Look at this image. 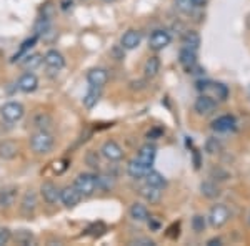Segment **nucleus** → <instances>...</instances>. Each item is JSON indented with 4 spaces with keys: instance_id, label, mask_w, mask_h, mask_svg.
Returning <instances> with one entry per match:
<instances>
[{
    "instance_id": "nucleus-5",
    "label": "nucleus",
    "mask_w": 250,
    "mask_h": 246,
    "mask_svg": "<svg viewBox=\"0 0 250 246\" xmlns=\"http://www.w3.org/2000/svg\"><path fill=\"white\" fill-rule=\"evenodd\" d=\"M0 114H2L3 120H7V122H10V123H15L23 116L25 108H23V105L19 102H9V103L3 105Z\"/></svg>"
},
{
    "instance_id": "nucleus-37",
    "label": "nucleus",
    "mask_w": 250,
    "mask_h": 246,
    "mask_svg": "<svg viewBox=\"0 0 250 246\" xmlns=\"http://www.w3.org/2000/svg\"><path fill=\"white\" fill-rule=\"evenodd\" d=\"M14 238L19 245H30L32 240H34V235H32L30 231H27V229H22V231H19Z\"/></svg>"
},
{
    "instance_id": "nucleus-3",
    "label": "nucleus",
    "mask_w": 250,
    "mask_h": 246,
    "mask_svg": "<svg viewBox=\"0 0 250 246\" xmlns=\"http://www.w3.org/2000/svg\"><path fill=\"white\" fill-rule=\"evenodd\" d=\"M74 187L82 193V196H92L97 191V175L80 173L77 178H75Z\"/></svg>"
},
{
    "instance_id": "nucleus-33",
    "label": "nucleus",
    "mask_w": 250,
    "mask_h": 246,
    "mask_svg": "<svg viewBox=\"0 0 250 246\" xmlns=\"http://www.w3.org/2000/svg\"><path fill=\"white\" fill-rule=\"evenodd\" d=\"M48 27H50V19L43 15V17H42V19H39V20H37V23H35V27H34V32H35V34H34V35H37V37H40V35H43L45 32H48Z\"/></svg>"
},
{
    "instance_id": "nucleus-46",
    "label": "nucleus",
    "mask_w": 250,
    "mask_h": 246,
    "mask_svg": "<svg viewBox=\"0 0 250 246\" xmlns=\"http://www.w3.org/2000/svg\"><path fill=\"white\" fill-rule=\"evenodd\" d=\"M247 94H249V96H250V85H249V88H247Z\"/></svg>"
},
{
    "instance_id": "nucleus-34",
    "label": "nucleus",
    "mask_w": 250,
    "mask_h": 246,
    "mask_svg": "<svg viewBox=\"0 0 250 246\" xmlns=\"http://www.w3.org/2000/svg\"><path fill=\"white\" fill-rule=\"evenodd\" d=\"M220 150H222V143L215 138V136H210V138L205 142V151L210 153V155L220 153Z\"/></svg>"
},
{
    "instance_id": "nucleus-25",
    "label": "nucleus",
    "mask_w": 250,
    "mask_h": 246,
    "mask_svg": "<svg viewBox=\"0 0 250 246\" xmlns=\"http://www.w3.org/2000/svg\"><path fill=\"white\" fill-rule=\"evenodd\" d=\"M145 178V183L152 185V187H157V188H165L167 187V180H165V176L162 175V173L155 171V170H148L147 175L144 176Z\"/></svg>"
},
{
    "instance_id": "nucleus-39",
    "label": "nucleus",
    "mask_w": 250,
    "mask_h": 246,
    "mask_svg": "<svg viewBox=\"0 0 250 246\" xmlns=\"http://www.w3.org/2000/svg\"><path fill=\"white\" fill-rule=\"evenodd\" d=\"M12 240V233L9 228H0V246L7 245Z\"/></svg>"
},
{
    "instance_id": "nucleus-29",
    "label": "nucleus",
    "mask_w": 250,
    "mask_h": 246,
    "mask_svg": "<svg viewBox=\"0 0 250 246\" xmlns=\"http://www.w3.org/2000/svg\"><path fill=\"white\" fill-rule=\"evenodd\" d=\"M200 191H202L205 198H210V200L217 198L220 195V188L213 181H204V183H200Z\"/></svg>"
},
{
    "instance_id": "nucleus-38",
    "label": "nucleus",
    "mask_w": 250,
    "mask_h": 246,
    "mask_svg": "<svg viewBox=\"0 0 250 246\" xmlns=\"http://www.w3.org/2000/svg\"><path fill=\"white\" fill-rule=\"evenodd\" d=\"M85 161H87V165L88 167H92V168H99L100 167V161H99V155H97L95 151H88L87 153V156H85Z\"/></svg>"
},
{
    "instance_id": "nucleus-45",
    "label": "nucleus",
    "mask_w": 250,
    "mask_h": 246,
    "mask_svg": "<svg viewBox=\"0 0 250 246\" xmlns=\"http://www.w3.org/2000/svg\"><path fill=\"white\" fill-rule=\"evenodd\" d=\"M247 25H249V29H250V15H249V19H247Z\"/></svg>"
},
{
    "instance_id": "nucleus-1",
    "label": "nucleus",
    "mask_w": 250,
    "mask_h": 246,
    "mask_svg": "<svg viewBox=\"0 0 250 246\" xmlns=\"http://www.w3.org/2000/svg\"><path fill=\"white\" fill-rule=\"evenodd\" d=\"M55 138L48 130H37L30 138V148L37 155H47L54 150Z\"/></svg>"
},
{
    "instance_id": "nucleus-16",
    "label": "nucleus",
    "mask_w": 250,
    "mask_h": 246,
    "mask_svg": "<svg viewBox=\"0 0 250 246\" xmlns=\"http://www.w3.org/2000/svg\"><path fill=\"white\" fill-rule=\"evenodd\" d=\"M17 87L20 92H23V94H32V92L37 90L39 87V78L35 74H30V72H27V74H23L22 76L19 78L17 82Z\"/></svg>"
},
{
    "instance_id": "nucleus-2",
    "label": "nucleus",
    "mask_w": 250,
    "mask_h": 246,
    "mask_svg": "<svg viewBox=\"0 0 250 246\" xmlns=\"http://www.w3.org/2000/svg\"><path fill=\"white\" fill-rule=\"evenodd\" d=\"M197 88L200 92H204L205 95H210L213 100H219V102H225L229 98V88L224 83H215V82H199L197 83Z\"/></svg>"
},
{
    "instance_id": "nucleus-7",
    "label": "nucleus",
    "mask_w": 250,
    "mask_h": 246,
    "mask_svg": "<svg viewBox=\"0 0 250 246\" xmlns=\"http://www.w3.org/2000/svg\"><path fill=\"white\" fill-rule=\"evenodd\" d=\"M170 42H172V35L168 34L167 30L159 29L150 35V38H148V47H150L152 50L159 52V50H164Z\"/></svg>"
},
{
    "instance_id": "nucleus-13",
    "label": "nucleus",
    "mask_w": 250,
    "mask_h": 246,
    "mask_svg": "<svg viewBox=\"0 0 250 246\" xmlns=\"http://www.w3.org/2000/svg\"><path fill=\"white\" fill-rule=\"evenodd\" d=\"M179 62L187 72L193 70L197 67V50H192L188 47H182L179 52Z\"/></svg>"
},
{
    "instance_id": "nucleus-23",
    "label": "nucleus",
    "mask_w": 250,
    "mask_h": 246,
    "mask_svg": "<svg viewBox=\"0 0 250 246\" xmlns=\"http://www.w3.org/2000/svg\"><path fill=\"white\" fill-rule=\"evenodd\" d=\"M19 153V147L10 140L0 143V158L2 160H14Z\"/></svg>"
},
{
    "instance_id": "nucleus-8",
    "label": "nucleus",
    "mask_w": 250,
    "mask_h": 246,
    "mask_svg": "<svg viewBox=\"0 0 250 246\" xmlns=\"http://www.w3.org/2000/svg\"><path fill=\"white\" fill-rule=\"evenodd\" d=\"M43 63L50 72H60L63 67H65V58L60 54L59 50H48L45 55H43Z\"/></svg>"
},
{
    "instance_id": "nucleus-30",
    "label": "nucleus",
    "mask_w": 250,
    "mask_h": 246,
    "mask_svg": "<svg viewBox=\"0 0 250 246\" xmlns=\"http://www.w3.org/2000/svg\"><path fill=\"white\" fill-rule=\"evenodd\" d=\"M100 90L102 88H95V87H90L88 88V92L83 96V105H85V108H94L97 103H99V98H100Z\"/></svg>"
},
{
    "instance_id": "nucleus-19",
    "label": "nucleus",
    "mask_w": 250,
    "mask_h": 246,
    "mask_svg": "<svg viewBox=\"0 0 250 246\" xmlns=\"http://www.w3.org/2000/svg\"><path fill=\"white\" fill-rule=\"evenodd\" d=\"M140 196L148 201V203H159L160 198H162V188H157V187H152V185L145 183L142 188L139 189Z\"/></svg>"
},
{
    "instance_id": "nucleus-32",
    "label": "nucleus",
    "mask_w": 250,
    "mask_h": 246,
    "mask_svg": "<svg viewBox=\"0 0 250 246\" xmlns=\"http://www.w3.org/2000/svg\"><path fill=\"white\" fill-rule=\"evenodd\" d=\"M42 57L40 55H25V60L22 62V67L27 68V70H34V68H37L40 63H42Z\"/></svg>"
},
{
    "instance_id": "nucleus-43",
    "label": "nucleus",
    "mask_w": 250,
    "mask_h": 246,
    "mask_svg": "<svg viewBox=\"0 0 250 246\" xmlns=\"http://www.w3.org/2000/svg\"><path fill=\"white\" fill-rule=\"evenodd\" d=\"M220 245H222L220 238H210V240L207 241V246H220Z\"/></svg>"
},
{
    "instance_id": "nucleus-21",
    "label": "nucleus",
    "mask_w": 250,
    "mask_h": 246,
    "mask_svg": "<svg viewBox=\"0 0 250 246\" xmlns=\"http://www.w3.org/2000/svg\"><path fill=\"white\" fill-rule=\"evenodd\" d=\"M152 167H147V165H144V163H140L139 160L134 158L130 161V163L127 165V173L132 176V178H135V180H140V178H144L145 175L148 173V170H150Z\"/></svg>"
},
{
    "instance_id": "nucleus-36",
    "label": "nucleus",
    "mask_w": 250,
    "mask_h": 246,
    "mask_svg": "<svg viewBox=\"0 0 250 246\" xmlns=\"http://www.w3.org/2000/svg\"><path fill=\"white\" fill-rule=\"evenodd\" d=\"M175 7L182 14H192L193 9H195V3L192 0H175Z\"/></svg>"
},
{
    "instance_id": "nucleus-48",
    "label": "nucleus",
    "mask_w": 250,
    "mask_h": 246,
    "mask_svg": "<svg viewBox=\"0 0 250 246\" xmlns=\"http://www.w3.org/2000/svg\"><path fill=\"white\" fill-rule=\"evenodd\" d=\"M249 218H250V216H249ZM249 223H250V220H249Z\"/></svg>"
},
{
    "instance_id": "nucleus-12",
    "label": "nucleus",
    "mask_w": 250,
    "mask_h": 246,
    "mask_svg": "<svg viewBox=\"0 0 250 246\" xmlns=\"http://www.w3.org/2000/svg\"><path fill=\"white\" fill-rule=\"evenodd\" d=\"M40 195H42L43 201H47L48 205H55L57 201H60V189L55 183L52 181H45L40 187Z\"/></svg>"
},
{
    "instance_id": "nucleus-26",
    "label": "nucleus",
    "mask_w": 250,
    "mask_h": 246,
    "mask_svg": "<svg viewBox=\"0 0 250 246\" xmlns=\"http://www.w3.org/2000/svg\"><path fill=\"white\" fill-rule=\"evenodd\" d=\"M160 72V58L159 57H150L147 58V62L144 63V74L147 78H154Z\"/></svg>"
},
{
    "instance_id": "nucleus-22",
    "label": "nucleus",
    "mask_w": 250,
    "mask_h": 246,
    "mask_svg": "<svg viewBox=\"0 0 250 246\" xmlns=\"http://www.w3.org/2000/svg\"><path fill=\"white\" fill-rule=\"evenodd\" d=\"M52 123H54V120H52V116L45 114V112H39V114H35L34 118H32V127L37 128V130H48V128L52 127Z\"/></svg>"
},
{
    "instance_id": "nucleus-35",
    "label": "nucleus",
    "mask_w": 250,
    "mask_h": 246,
    "mask_svg": "<svg viewBox=\"0 0 250 246\" xmlns=\"http://www.w3.org/2000/svg\"><path fill=\"white\" fill-rule=\"evenodd\" d=\"M192 229L195 233H202L204 229H205V227H207V220H205V216H202V215H195L192 218Z\"/></svg>"
},
{
    "instance_id": "nucleus-47",
    "label": "nucleus",
    "mask_w": 250,
    "mask_h": 246,
    "mask_svg": "<svg viewBox=\"0 0 250 246\" xmlns=\"http://www.w3.org/2000/svg\"><path fill=\"white\" fill-rule=\"evenodd\" d=\"M105 2H114V0H105Z\"/></svg>"
},
{
    "instance_id": "nucleus-18",
    "label": "nucleus",
    "mask_w": 250,
    "mask_h": 246,
    "mask_svg": "<svg viewBox=\"0 0 250 246\" xmlns=\"http://www.w3.org/2000/svg\"><path fill=\"white\" fill-rule=\"evenodd\" d=\"M142 42V34L139 30H127L120 38V47L125 50H134Z\"/></svg>"
},
{
    "instance_id": "nucleus-42",
    "label": "nucleus",
    "mask_w": 250,
    "mask_h": 246,
    "mask_svg": "<svg viewBox=\"0 0 250 246\" xmlns=\"http://www.w3.org/2000/svg\"><path fill=\"white\" fill-rule=\"evenodd\" d=\"M147 221H148V227H150L152 229H155V231H157V229L160 228V223H159V221H155L154 218H148Z\"/></svg>"
},
{
    "instance_id": "nucleus-17",
    "label": "nucleus",
    "mask_w": 250,
    "mask_h": 246,
    "mask_svg": "<svg viewBox=\"0 0 250 246\" xmlns=\"http://www.w3.org/2000/svg\"><path fill=\"white\" fill-rule=\"evenodd\" d=\"M37 193L34 191V189H29V191H25V195L22 196V201H20V211L23 213V215L30 216L32 213L37 209Z\"/></svg>"
},
{
    "instance_id": "nucleus-41",
    "label": "nucleus",
    "mask_w": 250,
    "mask_h": 246,
    "mask_svg": "<svg viewBox=\"0 0 250 246\" xmlns=\"http://www.w3.org/2000/svg\"><path fill=\"white\" fill-rule=\"evenodd\" d=\"M132 245H139V246H154L155 243L148 238H137V240L132 241Z\"/></svg>"
},
{
    "instance_id": "nucleus-44",
    "label": "nucleus",
    "mask_w": 250,
    "mask_h": 246,
    "mask_svg": "<svg viewBox=\"0 0 250 246\" xmlns=\"http://www.w3.org/2000/svg\"><path fill=\"white\" fill-rule=\"evenodd\" d=\"M193 3H195V7H202V5H205V2L207 0H192Z\"/></svg>"
},
{
    "instance_id": "nucleus-24",
    "label": "nucleus",
    "mask_w": 250,
    "mask_h": 246,
    "mask_svg": "<svg viewBox=\"0 0 250 246\" xmlns=\"http://www.w3.org/2000/svg\"><path fill=\"white\" fill-rule=\"evenodd\" d=\"M128 213H130L132 220L139 221V223H142V221H147L148 220V209L142 203H134L130 207V209H128Z\"/></svg>"
},
{
    "instance_id": "nucleus-31",
    "label": "nucleus",
    "mask_w": 250,
    "mask_h": 246,
    "mask_svg": "<svg viewBox=\"0 0 250 246\" xmlns=\"http://www.w3.org/2000/svg\"><path fill=\"white\" fill-rule=\"evenodd\" d=\"M115 187V178L112 175H99L97 176V188L102 191H110Z\"/></svg>"
},
{
    "instance_id": "nucleus-6",
    "label": "nucleus",
    "mask_w": 250,
    "mask_h": 246,
    "mask_svg": "<svg viewBox=\"0 0 250 246\" xmlns=\"http://www.w3.org/2000/svg\"><path fill=\"white\" fill-rule=\"evenodd\" d=\"M60 201L65 205L67 208H75L82 201V193L72 185V187H65L60 189Z\"/></svg>"
},
{
    "instance_id": "nucleus-14",
    "label": "nucleus",
    "mask_w": 250,
    "mask_h": 246,
    "mask_svg": "<svg viewBox=\"0 0 250 246\" xmlns=\"http://www.w3.org/2000/svg\"><path fill=\"white\" fill-rule=\"evenodd\" d=\"M87 82L90 87L104 88V85L108 82V74L105 68H92L87 74Z\"/></svg>"
},
{
    "instance_id": "nucleus-28",
    "label": "nucleus",
    "mask_w": 250,
    "mask_h": 246,
    "mask_svg": "<svg viewBox=\"0 0 250 246\" xmlns=\"http://www.w3.org/2000/svg\"><path fill=\"white\" fill-rule=\"evenodd\" d=\"M182 45L192 48V50H199V47H200V35L197 34L195 30L185 32V35L182 37Z\"/></svg>"
},
{
    "instance_id": "nucleus-27",
    "label": "nucleus",
    "mask_w": 250,
    "mask_h": 246,
    "mask_svg": "<svg viewBox=\"0 0 250 246\" xmlns=\"http://www.w3.org/2000/svg\"><path fill=\"white\" fill-rule=\"evenodd\" d=\"M37 40H39L37 35H32L30 38H27L25 42H23L22 45H20V48L17 50V54H15L14 57L10 58V62H12V63H15V62H17V60H20V57H25L27 52H29L30 48L35 45V43H37Z\"/></svg>"
},
{
    "instance_id": "nucleus-40",
    "label": "nucleus",
    "mask_w": 250,
    "mask_h": 246,
    "mask_svg": "<svg viewBox=\"0 0 250 246\" xmlns=\"http://www.w3.org/2000/svg\"><path fill=\"white\" fill-rule=\"evenodd\" d=\"M162 135H164V130H162V128L155 127V128H152V130H148V132H147V140H159Z\"/></svg>"
},
{
    "instance_id": "nucleus-11",
    "label": "nucleus",
    "mask_w": 250,
    "mask_h": 246,
    "mask_svg": "<svg viewBox=\"0 0 250 246\" xmlns=\"http://www.w3.org/2000/svg\"><path fill=\"white\" fill-rule=\"evenodd\" d=\"M102 155L105 156L108 161H120L124 158V150L119 143L114 142V140H108L102 145Z\"/></svg>"
},
{
    "instance_id": "nucleus-4",
    "label": "nucleus",
    "mask_w": 250,
    "mask_h": 246,
    "mask_svg": "<svg viewBox=\"0 0 250 246\" xmlns=\"http://www.w3.org/2000/svg\"><path fill=\"white\" fill-rule=\"evenodd\" d=\"M229 218H230L229 208L225 207V205L219 203L210 208V213H208V223H210V227H213V228H222L229 221Z\"/></svg>"
},
{
    "instance_id": "nucleus-20",
    "label": "nucleus",
    "mask_w": 250,
    "mask_h": 246,
    "mask_svg": "<svg viewBox=\"0 0 250 246\" xmlns=\"http://www.w3.org/2000/svg\"><path fill=\"white\" fill-rule=\"evenodd\" d=\"M15 201H17V188L7 187L0 189V208H12L15 205Z\"/></svg>"
},
{
    "instance_id": "nucleus-15",
    "label": "nucleus",
    "mask_w": 250,
    "mask_h": 246,
    "mask_svg": "<svg viewBox=\"0 0 250 246\" xmlns=\"http://www.w3.org/2000/svg\"><path fill=\"white\" fill-rule=\"evenodd\" d=\"M157 156V147L152 143H145L144 147H140L139 153H137L135 158L140 161V163L147 165V167H154V161Z\"/></svg>"
},
{
    "instance_id": "nucleus-9",
    "label": "nucleus",
    "mask_w": 250,
    "mask_h": 246,
    "mask_svg": "<svg viewBox=\"0 0 250 246\" xmlns=\"http://www.w3.org/2000/svg\"><path fill=\"white\" fill-rule=\"evenodd\" d=\"M237 128V120L233 115H222L212 122V130L217 133H230Z\"/></svg>"
},
{
    "instance_id": "nucleus-10",
    "label": "nucleus",
    "mask_w": 250,
    "mask_h": 246,
    "mask_svg": "<svg viewBox=\"0 0 250 246\" xmlns=\"http://www.w3.org/2000/svg\"><path fill=\"white\" fill-rule=\"evenodd\" d=\"M217 107V100H213L210 95H200L193 103V108L199 115H210Z\"/></svg>"
}]
</instances>
